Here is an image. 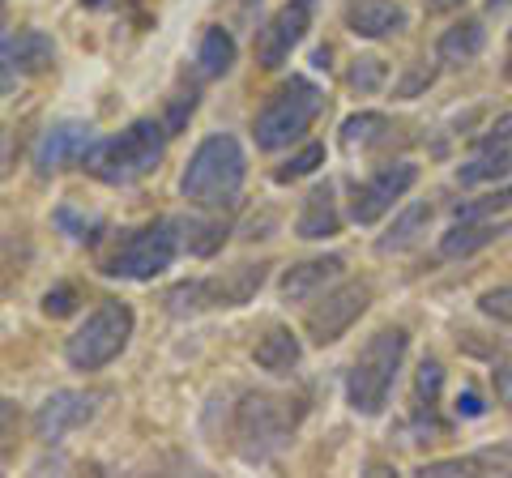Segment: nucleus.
Instances as JSON below:
<instances>
[{"mask_svg":"<svg viewBox=\"0 0 512 478\" xmlns=\"http://www.w3.org/2000/svg\"><path fill=\"white\" fill-rule=\"evenodd\" d=\"M248 180V154L235 133H210L192 150L180 175V193L197 210H227Z\"/></svg>","mask_w":512,"mask_h":478,"instance_id":"f257e3e1","label":"nucleus"},{"mask_svg":"<svg viewBox=\"0 0 512 478\" xmlns=\"http://www.w3.org/2000/svg\"><path fill=\"white\" fill-rule=\"evenodd\" d=\"M167 124L158 120H133L120 137H94V146L86 150L82 167L103 184H133L141 175H150L163 163L167 150Z\"/></svg>","mask_w":512,"mask_h":478,"instance_id":"f03ea898","label":"nucleus"},{"mask_svg":"<svg viewBox=\"0 0 512 478\" xmlns=\"http://www.w3.org/2000/svg\"><path fill=\"white\" fill-rule=\"evenodd\" d=\"M406 329H380L363 342L355 368L346 376V402L355 414H380L393 393L397 368L406 359Z\"/></svg>","mask_w":512,"mask_h":478,"instance_id":"7ed1b4c3","label":"nucleus"},{"mask_svg":"<svg viewBox=\"0 0 512 478\" xmlns=\"http://www.w3.org/2000/svg\"><path fill=\"white\" fill-rule=\"evenodd\" d=\"M295 402H282V397L269 393H248L244 402L235 406V423H231V440L244 461H269L295 432L299 414L291 410Z\"/></svg>","mask_w":512,"mask_h":478,"instance_id":"20e7f679","label":"nucleus"},{"mask_svg":"<svg viewBox=\"0 0 512 478\" xmlns=\"http://www.w3.org/2000/svg\"><path fill=\"white\" fill-rule=\"evenodd\" d=\"M320 107H325L320 90L312 82H303V77H291V82L269 94V103L256 111V124H252L256 146H261V150L291 146V141H299L316 124Z\"/></svg>","mask_w":512,"mask_h":478,"instance_id":"39448f33","label":"nucleus"},{"mask_svg":"<svg viewBox=\"0 0 512 478\" xmlns=\"http://www.w3.org/2000/svg\"><path fill=\"white\" fill-rule=\"evenodd\" d=\"M128 338H133V308H128L124 299H103L82 321V329L69 338L64 359H69L77 372H103L111 359L124 355Z\"/></svg>","mask_w":512,"mask_h":478,"instance_id":"423d86ee","label":"nucleus"},{"mask_svg":"<svg viewBox=\"0 0 512 478\" xmlns=\"http://www.w3.org/2000/svg\"><path fill=\"white\" fill-rule=\"evenodd\" d=\"M175 252H180V231H175L171 218H154L146 227L128 231L116 252L103 261V274L111 278H133V282H150L163 269H171Z\"/></svg>","mask_w":512,"mask_h":478,"instance_id":"0eeeda50","label":"nucleus"},{"mask_svg":"<svg viewBox=\"0 0 512 478\" xmlns=\"http://www.w3.org/2000/svg\"><path fill=\"white\" fill-rule=\"evenodd\" d=\"M269 278V265L256 261V265H235L227 278H192L171 286L163 295V304L171 316H192V312H205V308H239L261 291Z\"/></svg>","mask_w":512,"mask_h":478,"instance_id":"6e6552de","label":"nucleus"},{"mask_svg":"<svg viewBox=\"0 0 512 478\" xmlns=\"http://www.w3.org/2000/svg\"><path fill=\"white\" fill-rule=\"evenodd\" d=\"M367 304H372V286H367V282L333 286V291H325L320 304L308 308V338L316 346H329V342L346 338V329L367 312Z\"/></svg>","mask_w":512,"mask_h":478,"instance_id":"1a4fd4ad","label":"nucleus"},{"mask_svg":"<svg viewBox=\"0 0 512 478\" xmlns=\"http://www.w3.org/2000/svg\"><path fill=\"white\" fill-rule=\"evenodd\" d=\"M312 9H316V0H286L274 18L265 22L261 35H256V65L269 69V73L282 69L295 47L303 43V35H308Z\"/></svg>","mask_w":512,"mask_h":478,"instance_id":"9d476101","label":"nucleus"},{"mask_svg":"<svg viewBox=\"0 0 512 478\" xmlns=\"http://www.w3.org/2000/svg\"><path fill=\"white\" fill-rule=\"evenodd\" d=\"M414 184H419V167H414V163L380 167L372 180L355 188V197H350V218H355L359 227H372V222H380L384 214H389L393 201H402Z\"/></svg>","mask_w":512,"mask_h":478,"instance_id":"9b49d317","label":"nucleus"},{"mask_svg":"<svg viewBox=\"0 0 512 478\" xmlns=\"http://www.w3.org/2000/svg\"><path fill=\"white\" fill-rule=\"evenodd\" d=\"M99 393H86V389H56L52 397H43V406L35 410V436L43 444H60L69 432L86 427L94 414H99Z\"/></svg>","mask_w":512,"mask_h":478,"instance_id":"f8f14e48","label":"nucleus"},{"mask_svg":"<svg viewBox=\"0 0 512 478\" xmlns=\"http://www.w3.org/2000/svg\"><path fill=\"white\" fill-rule=\"evenodd\" d=\"M94 146V129L82 120H60L43 133V141L35 146V167L39 175H56L64 167H82L86 150Z\"/></svg>","mask_w":512,"mask_h":478,"instance_id":"ddd939ff","label":"nucleus"},{"mask_svg":"<svg viewBox=\"0 0 512 478\" xmlns=\"http://www.w3.org/2000/svg\"><path fill=\"white\" fill-rule=\"evenodd\" d=\"M56 65V43L43 30H9L0 35V69L13 77H39Z\"/></svg>","mask_w":512,"mask_h":478,"instance_id":"4468645a","label":"nucleus"},{"mask_svg":"<svg viewBox=\"0 0 512 478\" xmlns=\"http://www.w3.org/2000/svg\"><path fill=\"white\" fill-rule=\"evenodd\" d=\"M346 26L359 39H393L410 26L402 0H346Z\"/></svg>","mask_w":512,"mask_h":478,"instance_id":"2eb2a0df","label":"nucleus"},{"mask_svg":"<svg viewBox=\"0 0 512 478\" xmlns=\"http://www.w3.org/2000/svg\"><path fill=\"white\" fill-rule=\"evenodd\" d=\"M346 261L338 257V252H329V257H312V261H299L282 274V299L286 304H308V299H316L333 278H342Z\"/></svg>","mask_w":512,"mask_h":478,"instance_id":"dca6fc26","label":"nucleus"},{"mask_svg":"<svg viewBox=\"0 0 512 478\" xmlns=\"http://www.w3.org/2000/svg\"><path fill=\"white\" fill-rule=\"evenodd\" d=\"M342 231V214H338V201H333V184H316L308 197H303V210L295 218V235L299 239H329Z\"/></svg>","mask_w":512,"mask_h":478,"instance_id":"f3484780","label":"nucleus"},{"mask_svg":"<svg viewBox=\"0 0 512 478\" xmlns=\"http://www.w3.org/2000/svg\"><path fill=\"white\" fill-rule=\"evenodd\" d=\"M504 231H508V227H504V222H495V218L453 222V227L440 235V257H448V261H466V257H474V252L491 248Z\"/></svg>","mask_w":512,"mask_h":478,"instance_id":"a211bd4d","label":"nucleus"},{"mask_svg":"<svg viewBox=\"0 0 512 478\" xmlns=\"http://www.w3.org/2000/svg\"><path fill=\"white\" fill-rule=\"evenodd\" d=\"M483 47H487L483 18H461L436 39V56L444 60V65H470V60L483 56Z\"/></svg>","mask_w":512,"mask_h":478,"instance_id":"6ab92c4d","label":"nucleus"},{"mask_svg":"<svg viewBox=\"0 0 512 478\" xmlns=\"http://www.w3.org/2000/svg\"><path fill=\"white\" fill-rule=\"evenodd\" d=\"M252 359H256V368L261 372H274V376H286L291 368H299V359H303V346L291 329H269L261 333V342L252 346Z\"/></svg>","mask_w":512,"mask_h":478,"instance_id":"aec40b11","label":"nucleus"},{"mask_svg":"<svg viewBox=\"0 0 512 478\" xmlns=\"http://www.w3.org/2000/svg\"><path fill=\"white\" fill-rule=\"evenodd\" d=\"M512 175V141H495V146H478V158L457 167V184L474 188V184H495Z\"/></svg>","mask_w":512,"mask_h":478,"instance_id":"412c9836","label":"nucleus"},{"mask_svg":"<svg viewBox=\"0 0 512 478\" xmlns=\"http://www.w3.org/2000/svg\"><path fill=\"white\" fill-rule=\"evenodd\" d=\"M427 222H431V205L427 201H410L406 210L393 218V227L376 239V252H384V257H389V252H406L410 244H419Z\"/></svg>","mask_w":512,"mask_h":478,"instance_id":"4be33fe9","label":"nucleus"},{"mask_svg":"<svg viewBox=\"0 0 512 478\" xmlns=\"http://www.w3.org/2000/svg\"><path fill=\"white\" fill-rule=\"evenodd\" d=\"M175 231H180V248H188L192 257H214L231 235L222 218H180Z\"/></svg>","mask_w":512,"mask_h":478,"instance_id":"5701e85b","label":"nucleus"},{"mask_svg":"<svg viewBox=\"0 0 512 478\" xmlns=\"http://www.w3.org/2000/svg\"><path fill=\"white\" fill-rule=\"evenodd\" d=\"M197 65L205 77H222V73H231L235 65V39H231V30H222V26H205V35H201V47H197Z\"/></svg>","mask_w":512,"mask_h":478,"instance_id":"b1692460","label":"nucleus"},{"mask_svg":"<svg viewBox=\"0 0 512 478\" xmlns=\"http://www.w3.org/2000/svg\"><path fill=\"white\" fill-rule=\"evenodd\" d=\"M504 210H512V188H495V193L457 201L453 205V218L457 222H474V218H495V214H504Z\"/></svg>","mask_w":512,"mask_h":478,"instance_id":"393cba45","label":"nucleus"},{"mask_svg":"<svg viewBox=\"0 0 512 478\" xmlns=\"http://www.w3.org/2000/svg\"><path fill=\"white\" fill-rule=\"evenodd\" d=\"M436 77H440V65H431V60H419V65H410V69L393 82V99H419V94H427L431 86H436Z\"/></svg>","mask_w":512,"mask_h":478,"instance_id":"a878e982","label":"nucleus"},{"mask_svg":"<svg viewBox=\"0 0 512 478\" xmlns=\"http://www.w3.org/2000/svg\"><path fill=\"white\" fill-rule=\"evenodd\" d=\"M384 129H389V120H384L380 111H359V116H350L342 124V141L346 146H367V141H376Z\"/></svg>","mask_w":512,"mask_h":478,"instance_id":"bb28decb","label":"nucleus"},{"mask_svg":"<svg viewBox=\"0 0 512 478\" xmlns=\"http://www.w3.org/2000/svg\"><path fill=\"white\" fill-rule=\"evenodd\" d=\"M316 167H325V146L320 141H312V146H303L291 163H282L278 171H274V180L278 184H291V180H303V175H312Z\"/></svg>","mask_w":512,"mask_h":478,"instance_id":"cd10ccee","label":"nucleus"},{"mask_svg":"<svg viewBox=\"0 0 512 478\" xmlns=\"http://www.w3.org/2000/svg\"><path fill=\"white\" fill-rule=\"evenodd\" d=\"M384 77H389V65L376 56H359L355 65H350V86H355L359 94H376L384 86Z\"/></svg>","mask_w":512,"mask_h":478,"instance_id":"c85d7f7f","label":"nucleus"},{"mask_svg":"<svg viewBox=\"0 0 512 478\" xmlns=\"http://www.w3.org/2000/svg\"><path fill=\"white\" fill-rule=\"evenodd\" d=\"M470 470L474 474H512V440L470 453Z\"/></svg>","mask_w":512,"mask_h":478,"instance_id":"c756f323","label":"nucleus"},{"mask_svg":"<svg viewBox=\"0 0 512 478\" xmlns=\"http://www.w3.org/2000/svg\"><path fill=\"white\" fill-rule=\"evenodd\" d=\"M26 261H30V248L22 244V239H13V235L0 239V286L13 282V278H22Z\"/></svg>","mask_w":512,"mask_h":478,"instance_id":"7c9ffc66","label":"nucleus"},{"mask_svg":"<svg viewBox=\"0 0 512 478\" xmlns=\"http://www.w3.org/2000/svg\"><path fill=\"white\" fill-rule=\"evenodd\" d=\"M56 222H60V227L69 231L73 239H86V244H94V239H99V231H103V222H99V218L77 214L73 205H60V210H56Z\"/></svg>","mask_w":512,"mask_h":478,"instance_id":"2f4dec72","label":"nucleus"},{"mask_svg":"<svg viewBox=\"0 0 512 478\" xmlns=\"http://www.w3.org/2000/svg\"><path fill=\"white\" fill-rule=\"evenodd\" d=\"M478 312L500 325H512V286H491V291H483L478 295Z\"/></svg>","mask_w":512,"mask_h":478,"instance_id":"473e14b6","label":"nucleus"},{"mask_svg":"<svg viewBox=\"0 0 512 478\" xmlns=\"http://www.w3.org/2000/svg\"><path fill=\"white\" fill-rule=\"evenodd\" d=\"M18 432H22V410H18V402L0 397V457H9L13 449H18Z\"/></svg>","mask_w":512,"mask_h":478,"instance_id":"72a5a7b5","label":"nucleus"},{"mask_svg":"<svg viewBox=\"0 0 512 478\" xmlns=\"http://www.w3.org/2000/svg\"><path fill=\"white\" fill-rule=\"evenodd\" d=\"M444 389V368H440V359H423L419 363V376H414V393H419V402H436Z\"/></svg>","mask_w":512,"mask_h":478,"instance_id":"f704fd0d","label":"nucleus"},{"mask_svg":"<svg viewBox=\"0 0 512 478\" xmlns=\"http://www.w3.org/2000/svg\"><path fill=\"white\" fill-rule=\"evenodd\" d=\"M192 107H197V94H192V90H188V94H175V99H171V107H167V133H171V137L188 124Z\"/></svg>","mask_w":512,"mask_h":478,"instance_id":"c9c22d12","label":"nucleus"},{"mask_svg":"<svg viewBox=\"0 0 512 478\" xmlns=\"http://www.w3.org/2000/svg\"><path fill=\"white\" fill-rule=\"evenodd\" d=\"M43 312L47 316H69V312H77V291H73V286H56V291H47L43 295Z\"/></svg>","mask_w":512,"mask_h":478,"instance_id":"e433bc0d","label":"nucleus"},{"mask_svg":"<svg viewBox=\"0 0 512 478\" xmlns=\"http://www.w3.org/2000/svg\"><path fill=\"white\" fill-rule=\"evenodd\" d=\"M491 380H495V397H500V406H512V355L504 363H495Z\"/></svg>","mask_w":512,"mask_h":478,"instance_id":"4c0bfd02","label":"nucleus"},{"mask_svg":"<svg viewBox=\"0 0 512 478\" xmlns=\"http://www.w3.org/2000/svg\"><path fill=\"white\" fill-rule=\"evenodd\" d=\"M457 414H461V419H483V414H487L483 397H478L474 389H461L457 393Z\"/></svg>","mask_w":512,"mask_h":478,"instance_id":"58836bf2","label":"nucleus"},{"mask_svg":"<svg viewBox=\"0 0 512 478\" xmlns=\"http://www.w3.org/2000/svg\"><path fill=\"white\" fill-rule=\"evenodd\" d=\"M495 141H512V111L495 116V124H491L487 137H483V146H495Z\"/></svg>","mask_w":512,"mask_h":478,"instance_id":"ea45409f","label":"nucleus"},{"mask_svg":"<svg viewBox=\"0 0 512 478\" xmlns=\"http://www.w3.org/2000/svg\"><path fill=\"white\" fill-rule=\"evenodd\" d=\"M461 5H466V0H427V13H453Z\"/></svg>","mask_w":512,"mask_h":478,"instance_id":"a19ab883","label":"nucleus"},{"mask_svg":"<svg viewBox=\"0 0 512 478\" xmlns=\"http://www.w3.org/2000/svg\"><path fill=\"white\" fill-rule=\"evenodd\" d=\"M9 86H13V73H9V69H0V99L9 94Z\"/></svg>","mask_w":512,"mask_h":478,"instance_id":"79ce46f5","label":"nucleus"},{"mask_svg":"<svg viewBox=\"0 0 512 478\" xmlns=\"http://www.w3.org/2000/svg\"><path fill=\"white\" fill-rule=\"evenodd\" d=\"M508 5H512V0H487V9H491V13H500V9H508Z\"/></svg>","mask_w":512,"mask_h":478,"instance_id":"37998d69","label":"nucleus"},{"mask_svg":"<svg viewBox=\"0 0 512 478\" xmlns=\"http://www.w3.org/2000/svg\"><path fill=\"white\" fill-rule=\"evenodd\" d=\"M86 5H90V9H99V5H107V0H86Z\"/></svg>","mask_w":512,"mask_h":478,"instance_id":"c03bdc74","label":"nucleus"},{"mask_svg":"<svg viewBox=\"0 0 512 478\" xmlns=\"http://www.w3.org/2000/svg\"><path fill=\"white\" fill-rule=\"evenodd\" d=\"M504 73H508V77H512V56H508V65H504Z\"/></svg>","mask_w":512,"mask_h":478,"instance_id":"a18cd8bd","label":"nucleus"}]
</instances>
